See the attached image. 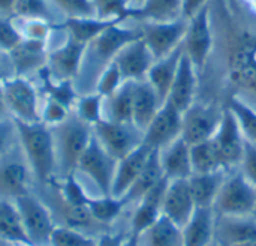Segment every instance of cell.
<instances>
[{
	"label": "cell",
	"mask_w": 256,
	"mask_h": 246,
	"mask_svg": "<svg viewBox=\"0 0 256 246\" xmlns=\"http://www.w3.org/2000/svg\"><path fill=\"white\" fill-rule=\"evenodd\" d=\"M3 78H4V75L2 74V69H0V80H3Z\"/></svg>",
	"instance_id": "94428289"
},
{
	"label": "cell",
	"mask_w": 256,
	"mask_h": 246,
	"mask_svg": "<svg viewBox=\"0 0 256 246\" xmlns=\"http://www.w3.org/2000/svg\"><path fill=\"white\" fill-rule=\"evenodd\" d=\"M16 0H0V17L12 18L14 17V6Z\"/></svg>",
	"instance_id": "816d5d0a"
},
{
	"label": "cell",
	"mask_w": 256,
	"mask_h": 246,
	"mask_svg": "<svg viewBox=\"0 0 256 246\" xmlns=\"http://www.w3.org/2000/svg\"><path fill=\"white\" fill-rule=\"evenodd\" d=\"M6 107L14 120L22 123L40 122V101L36 86L27 77L9 75L2 80Z\"/></svg>",
	"instance_id": "52a82bcc"
},
{
	"label": "cell",
	"mask_w": 256,
	"mask_h": 246,
	"mask_svg": "<svg viewBox=\"0 0 256 246\" xmlns=\"http://www.w3.org/2000/svg\"><path fill=\"white\" fill-rule=\"evenodd\" d=\"M210 246H226V245H224V243H220V242H218V240H214L213 243Z\"/></svg>",
	"instance_id": "680465c9"
},
{
	"label": "cell",
	"mask_w": 256,
	"mask_h": 246,
	"mask_svg": "<svg viewBox=\"0 0 256 246\" xmlns=\"http://www.w3.org/2000/svg\"><path fill=\"white\" fill-rule=\"evenodd\" d=\"M6 119H12V117H10L9 110L6 107L4 93H3V87H2V80H0V120H6Z\"/></svg>",
	"instance_id": "f5cc1de1"
},
{
	"label": "cell",
	"mask_w": 256,
	"mask_h": 246,
	"mask_svg": "<svg viewBox=\"0 0 256 246\" xmlns=\"http://www.w3.org/2000/svg\"><path fill=\"white\" fill-rule=\"evenodd\" d=\"M15 204L30 245L50 246L51 233L57 224L44 200L32 191L16 198Z\"/></svg>",
	"instance_id": "9c48e42d"
},
{
	"label": "cell",
	"mask_w": 256,
	"mask_h": 246,
	"mask_svg": "<svg viewBox=\"0 0 256 246\" xmlns=\"http://www.w3.org/2000/svg\"><path fill=\"white\" fill-rule=\"evenodd\" d=\"M114 63L120 69L124 81H140L147 78V74L154 63V57L146 42L140 38L124 45L116 56Z\"/></svg>",
	"instance_id": "ac0fdd59"
},
{
	"label": "cell",
	"mask_w": 256,
	"mask_h": 246,
	"mask_svg": "<svg viewBox=\"0 0 256 246\" xmlns=\"http://www.w3.org/2000/svg\"><path fill=\"white\" fill-rule=\"evenodd\" d=\"M0 246H15L14 243H10V242H8V240H4L3 237H0Z\"/></svg>",
	"instance_id": "9f6ffc18"
},
{
	"label": "cell",
	"mask_w": 256,
	"mask_h": 246,
	"mask_svg": "<svg viewBox=\"0 0 256 246\" xmlns=\"http://www.w3.org/2000/svg\"><path fill=\"white\" fill-rule=\"evenodd\" d=\"M116 168L117 159H114L93 135L80 159L75 174H82L88 182H92L99 191V195H111Z\"/></svg>",
	"instance_id": "8fae6325"
},
{
	"label": "cell",
	"mask_w": 256,
	"mask_h": 246,
	"mask_svg": "<svg viewBox=\"0 0 256 246\" xmlns=\"http://www.w3.org/2000/svg\"><path fill=\"white\" fill-rule=\"evenodd\" d=\"M188 23L189 21L183 17L165 23H140L138 27L141 30V39L152 51L154 60L171 54L183 44Z\"/></svg>",
	"instance_id": "5bb4252c"
},
{
	"label": "cell",
	"mask_w": 256,
	"mask_h": 246,
	"mask_svg": "<svg viewBox=\"0 0 256 246\" xmlns=\"http://www.w3.org/2000/svg\"><path fill=\"white\" fill-rule=\"evenodd\" d=\"M12 18H40L51 21L46 0H16Z\"/></svg>",
	"instance_id": "7bdbcfd3"
},
{
	"label": "cell",
	"mask_w": 256,
	"mask_h": 246,
	"mask_svg": "<svg viewBox=\"0 0 256 246\" xmlns=\"http://www.w3.org/2000/svg\"><path fill=\"white\" fill-rule=\"evenodd\" d=\"M226 171L192 174L188 182L196 207H213L219 191L226 179Z\"/></svg>",
	"instance_id": "4dcf8cb0"
},
{
	"label": "cell",
	"mask_w": 256,
	"mask_h": 246,
	"mask_svg": "<svg viewBox=\"0 0 256 246\" xmlns=\"http://www.w3.org/2000/svg\"><path fill=\"white\" fill-rule=\"evenodd\" d=\"M162 102L147 80L132 81V123L142 132L158 114Z\"/></svg>",
	"instance_id": "603a6c76"
},
{
	"label": "cell",
	"mask_w": 256,
	"mask_h": 246,
	"mask_svg": "<svg viewBox=\"0 0 256 246\" xmlns=\"http://www.w3.org/2000/svg\"><path fill=\"white\" fill-rule=\"evenodd\" d=\"M96 14L100 18H123L128 20L126 0H93Z\"/></svg>",
	"instance_id": "bcb514c9"
},
{
	"label": "cell",
	"mask_w": 256,
	"mask_h": 246,
	"mask_svg": "<svg viewBox=\"0 0 256 246\" xmlns=\"http://www.w3.org/2000/svg\"><path fill=\"white\" fill-rule=\"evenodd\" d=\"M86 45L66 36V41L48 51L45 71L56 81H75L82 65Z\"/></svg>",
	"instance_id": "9a60e30c"
},
{
	"label": "cell",
	"mask_w": 256,
	"mask_h": 246,
	"mask_svg": "<svg viewBox=\"0 0 256 246\" xmlns=\"http://www.w3.org/2000/svg\"><path fill=\"white\" fill-rule=\"evenodd\" d=\"M182 56H183V45H180L171 54L154 60L153 66L150 68V71L147 74L146 80L154 89V92L159 96L162 104L168 99V95H170L171 86L174 83Z\"/></svg>",
	"instance_id": "4316f807"
},
{
	"label": "cell",
	"mask_w": 256,
	"mask_h": 246,
	"mask_svg": "<svg viewBox=\"0 0 256 246\" xmlns=\"http://www.w3.org/2000/svg\"><path fill=\"white\" fill-rule=\"evenodd\" d=\"M122 246H138V242H136V236L129 233V236L124 239V242L122 243Z\"/></svg>",
	"instance_id": "db71d44e"
},
{
	"label": "cell",
	"mask_w": 256,
	"mask_h": 246,
	"mask_svg": "<svg viewBox=\"0 0 256 246\" xmlns=\"http://www.w3.org/2000/svg\"><path fill=\"white\" fill-rule=\"evenodd\" d=\"M56 150V180L76 173L80 159L93 137V128L74 113L60 125L51 128Z\"/></svg>",
	"instance_id": "277c9868"
},
{
	"label": "cell",
	"mask_w": 256,
	"mask_h": 246,
	"mask_svg": "<svg viewBox=\"0 0 256 246\" xmlns=\"http://www.w3.org/2000/svg\"><path fill=\"white\" fill-rule=\"evenodd\" d=\"M183 113H180L172 104L165 101L158 114L144 132V144L153 150H160L174 140L182 137Z\"/></svg>",
	"instance_id": "2e32d148"
},
{
	"label": "cell",
	"mask_w": 256,
	"mask_h": 246,
	"mask_svg": "<svg viewBox=\"0 0 256 246\" xmlns=\"http://www.w3.org/2000/svg\"><path fill=\"white\" fill-rule=\"evenodd\" d=\"M66 18L98 17L93 0H52Z\"/></svg>",
	"instance_id": "ee69618b"
},
{
	"label": "cell",
	"mask_w": 256,
	"mask_h": 246,
	"mask_svg": "<svg viewBox=\"0 0 256 246\" xmlns=\"http://www.w3.org/2000/svg\"><path fill=\"white\" fill-rule=\"evenodd\" d=\"M138 246H184L183 231L164 215L136 236Z\"/></svg>",
	"instance_id": "1f68e13d"
},
{
	"label": "cell",
	"mask_w": 256,
	"mask_h": 246,
	"mask_svg": "<svg viewBox=\"0 0 256 246\" xmlns=\"http://www.w3.org/2000/svg\"><path fill=\"white\" fill-rule=\"evenodd\" d=\"M208 3H210V0H183L182 17L186 18V20H190L195 14H198Z\"/></svg>",
	"instance_id": "f907efd6"
},
{
	"label": "cell",
	"mask_w": 256,
	"mask_h": 246,
	"mask_svg": "<svg viewBox=\"0 0 256 246\" xmlns=\"http://www.w3.org/2000/svg\"><path fill=\"white\" fill-rule=\"evenodd\" d=\"M224 107H226L237 119L240 129L248 141H252L256 144V110L249 105L246 101L237 98V96H230L225 99Z\"/></svg>",
	"instance_id": "8d00e7d4"
},
{
	"label": "cell",
	"mask_w": 256,
	"mask_h": 246,
	"mask_svg": "<svg viewBox=\"0 0 256 246\" xmlns=\"http://www.w3.org/2000/svg\"><path fill=\"white\" fill-rule=\"evenodd\" d=\"M224 108L225 107L216 101L196 99L183 113L182 138L189 146L212 140L220 125Z\"/></svg>",
	"instance_id": "ba28073f"
},
{
	"label": "cell",
	"mask_w": 256,
	"mask_h": 246,
	"mask_svg": "<svg viewBox=\"0 0 256 246\" xmlns=\"http://www.w3.org/2000/svg\"><path fill=\"white\" fill-rule=\"evenodd\" d=\"M188 30L183 39V51L201 75L214 50V32L210 14V3L188 20Z\"/></svg>",
	"instance_id": "8992f818"
},
{
	"label": "cell",
	"mask_w": 256,
	"mask_h": 246,
	"mask_svg": "<svg viewBox=\"0 0 256 246\" xmlns=\"http://www.w3.org/2000/svg\"><path fill=\"white\" fill-rule=\"evenodd\" d=\"M236 246H256V242H246V243H240V245Z\"/></svg>",
	"instance_id": "6f0895ef"
},
{
	"label": "cell",
	"mask_w": 256,
	"mask_h": 246,
	"mask_svg": "<svg viewBox=\"0 0 256 246\" xmlns=\"http://www.w3.org/2000/svg\"><path fill=\"white\" fill-rule=\"evenodd\" d=\"M15 246H34V245H30V243H20V245H15Z\"/></svg>",
	"instance_id": "91938a15"
},
{
	"label": "cell",
	"mask_w": 256,
	"mask_h": 246,
	"mask_svg": "<svg viewBox=\"0 0 256 246\" xmlns=\"http://www.w3.org/2000/svg\"><path fill=\"white\" fill-rule=\"evenodd\" d=\"M123 83H124V78L120 69L117 68V65L112 62L99 74L96 84H94V92L106 99L111 95H114Z\"/></svg>",
	"instance_id": "60d3db41"
},
{
	"label": "cell",
	"mask_w": 256,
	"mask_h": 246,
	"mask_svg": "<svg viewBox=\"0 0 256 246\" xmlns=\"http://www.w3.org/2000/svg\"><path fill=\"white\" fill-rule=\"evenodd\" d=\"M93 135L98 143L117 161L144 143V132L134 123H118L105 119L93 126Z\"/></svg>",
	"instance_id": "7c38bea8"
},
{
	"label": "cell",
	"mask_w": 256,
	"mask_h": 246,
	"mask_svg": "<svg viewBox=\"0 0 256 246\" xmlns=\"http://www.w3.org/2000/svg\"><path fill=\"white\" fill-rule=\"evenodd\" d=\"M14 122L18 132L20 147L34 179V188H42L51 180H56V150L51 128L42 122Z\"/></svg>",
	"instance_id": "3957f363"
},
{
	"label": "cell",
	"mask_w": 256,
	"mask_h": 246,
	"mask_svg": "<svg viewBox=\"0 0 256 246\" xmlns=\"http://www.w3.org/2000/svg\"><path fill=\"white\" fill-rule=\"evenodd\" d=\"M123 18H100V17H86V18H64L56 29H64L66 35L80 44H90L94 38L104 33L114 24L124 23Z\"/></svg>",
	"instance_id": "83f0119b"
},
{
	"label": "cell",
	"mask_w": 256,
	"mask_h": 246,
	"mask_svg": "<svg viewBox=\"0 0 256 246\" xmlns=\"http://www.w3.org/2000/svg\"><path fill=\"white\" fill-rule=\"evenodd\" d=\"M0 237L14 245L30 243L15 201L3 198H0Z\"/></svg>",
	"instance_id": "836d02e7"
},
{
	"label": "cell",
	"mask_w": 256,
	"mask_h": 246,
	"mask_svg": "<svg viewBox=\"0 0 256 246\" xmlns=\"http://www.w3.org/2000/svg\"><path fill=\"white\" fill-rule=\"evenodd\" d=\"M18 143V132L15 122L12 119L0 120V156L16 147Z\"/></svg>",
	"instance_id": "c3c4849f"
},
{
	"label": "cell",
	"mask_w": 256,
	"mask_h": 246,
	"mask_svg": "<svg viewBox=\"0 0 256 246\" xmlns=\"http://www.w3.org/2000/svg\"><path fill=\"white\" fill-rule=\"evenodd\" d=\"M254 216H255V218H256V209H255V213H254Z\"/></svg>",
	"instance_id": "6125c7cd"
},
{
	"label": "cell",
	"mask_w": 256,
	"mask_h": 246,
	"mask_svg": "<svg viewBox=\"0 0 256 246\" xmlns=\"http://www.w3.org/2000/svg\"><path fill=\"white\" fill-rule=\"evenodd\" d=\"M195 209L196 206L188 179L168 180V186L162 203V215L177 227L183 228L194 215Z\"/></svg>",
	"instance_id": "e0dca14e"
},
{
	"label": "cell",
	"mask_w": 256,
	"mask_h": 246,
	"mask_svg": "<svg viewBox=\"0 0 256 246\" xmlns=\"http://www.w3.org/2000/svg\"><path fill=\"white\" fill-rule=\"evenodd\" d=\"M159 161L168 180H183L192 176L190 146L182 137L159 150Z\"/></svg>",
	"instance_id": "cb8c5ba5"
},
{
	"label": "cell",
	"mask_w": 256,
	"mask_h": 246,
	"mask_svg": "<svg viewBox=\"0 0 256 246\" xmlns=\"http://www.w3.org/2000/svg\"><path fill=\"white\" fill-rule=\"evenodd\" d=\"M184 246H210L216 234V213L213 207H196L182 228Z\"/></svg>",
	"instance_id": "484cf974"
},
{
	"label": "cell",
	"mask_w": 256,
	"mask_h": 246,
	"mask_svg": "<svg viewBox=\"0 0 256 246\" xmlns=\"http://www.w3.org/2000/svg\"><path fill=\"white\" fill-rule=\"evenodd\" d=\"M14 23L22 39L48 42L51 32L56 26L48 20L40 18H14Z\"/></svg>",
	"instance_id": "f35d334b"
},
{
	"label": "cell",
	"mask_w": 256,
	"mask_h": 246,
	"mask_svg": "<svg viewBox=\"0 0 256 246\" xmlns=\"http://www.w3.org/2000/svg\"><path fill=\"white\" fill-rule=\"evenodd\" d=\"M198 86H200V75L189 60V57L184 54L180 59V65L174 78V83L171 86L168 102L172 104L180 113H184L195 101L198 95Z\"/></svg>",
	"instance_id": "ffe728a7"
},
{
	"label": "cell",
	"mask_w": 256,
	"mask_h": 246,
	"mask_svg": "<svg viewBox=\"0 0 256 246\" xmlns=\"http://www.w3.org/2000/svg\"><path fill=\"white\" fill-rule=\"evenodd\" d=\"M104 101L105 98H102L96 92L80 95L75 101L72 113L93 128L98 122L104 119Z\"/></svg>",
	"instance_id": "74e56055"
},
{
	"label": "cell",
	"mask_w": 256,
	"mask_h": 246,
	"mask_svg": "<svg viewBox=\"0 0 256 246\" xmlns=\"http://www.w3.org/2000/svg\"><path fill=\"white\" fill-rule=\"evenodd\" d=\"M34 191V179L20 147L0 156V198L15 201Z\"/></svg>",
	"instance_id": "30bf717a"
},
{
	"label": "cell",
	"mask_w": 256,
	"mask_h": 246,
	"mask_svg": "<svg viewBox=\"0 0 256 246\" xmlns=\"http://www.w3.org/2000/svg\"><path fill=\"white\" fill-rule=\"evenodd\" d=\"M238 170L243 173V176L256 186V144L252 141L244 143V152H243V158L240 162Z\"/></svg>",
	"instance_id": "7dc6e473"
},
{
	"label": "cell",
	"mask_w": 256,
	"mask_h": 246,
	"mask_svg": "<svg viewBox=\"0 0 256 246\" xmlns=\"http://www.w3.org/2000/svg\"><path fill=\"white\" fill-rule=\"evenodd\" d=\"M214 41H220L230 96L256 110V15L240 0H210Z\"/></svg>",
	"instance_id": "6da1fadb"
},
{
	"label": "cell",
	"mask_w": 256,
	"mask_h": 246,
	"mask_svg": "<svg viewBox=\"0 0 256 246\" xmlns=\"http://www.w3.org/2000/svg\"><path fill=\"white\" fill-rule=\"evenodd\" d=\"M140 38H141L140 27H124L123 23H118L111 26L98 38H94L90 44H87L84 50L81 71L76 80L74 81L76 83L78 80L86 78V86L82 87L84 92L81 95L94 92V84L99 74L110 63L114 62L116 56L124 45Z\"/></svg>",
	"instance_id": "7a4b0ae2"
},
{
	"label": "cell",
	"mask_w": 256,
	"mask_h": 246,
	"mask_svg": "<svg viewBox=\"0 0 256 246\" xmlns=\"http://www.w3.org/2000/svg\"><path fill=\"white\" fill-rule=\"evenodd\" d=\"M70 114H72V110H69L62 102L46 98V96L40 105V122L46 125L48 128H54L63 123Z\"/></svg>",
	"instance_id": "b9f144b4"
},
{
	"label": "cell",
	"mask_w": 256,
	"mask_h": 246,
	"mask_svg": "<svg viewBox=\"0 0 256 246\" xmlns=\"http://www.w3.org/2000/svg\"><path fill=\"white\" fill-rule=\"evenodd\" d=\"M87 207L92 216L104 227L111 228L112 224L122 216L128 207L123 198H116L112 195H98L90 197Z\"/></svg>",
	"instance_id": "e575fe53"
},
{
	"label": "cell",
	"mask_w": 256,
	"mask_h": 246,
	"mask_svg": "<svg viewBox=\"0 0 256 246\" xmlns=\"http://www.w3.org/2000/svg\"><path fill=\"white\" fill-rule=\"evenodd\" d=\"M48 51L46 42L21 39L8 53L14 75L28 77L33 72H40L46 66Z\"/></svg>",
	"instance_id": "d6986e66"
},
{
	"label": "cell",
	"mask_w": 256,
	"mask_h": 246,
	"mask_svg": "<svg viewBox=\"0 0 256 246\" xmlns=\"http://www.w3.org/2000/svg\"><path fill=\"white\" fill-rule=\"evenodd\" d=\"M146 0H126V5H128V9H136L140 8Z\"/></svg>",
	"instance_id": "11a10c76"
},
{
	"label": "cell",
	"mask_w": 256,
	"mask_h": 246,
	"mask_svg": "<svg viewBox=\"0 0 256 246\" xmlns=\"http://www.w3.org/2000/svg\"><path fill=\"white\" fill-rule=\"evenodd\" d=\"M153 149H150L147 144H141L135 150H132L129 155L117 161V168L112 180V188H111V195L116 198H123L126 192L130 189L140 173L142 171L150 153Z\"/></svg>",
	"instance_id": "7402d4cb"
},
{
	"label": "cell",
	"mask_w": 256,
	"mask_h": 246,
	"mask_svg": "<svg viewBox=\"0 0 256 246\" xmlns=\"http://www.w3.org/2000/svg\"><path fill=\"white\" fill-rule=\"evenodd\" d=\"M183 0H146L136 9H128V20L138 23H165L182 18Z\"/></svg>",
	"instance_id": "f1b7e54d"
},
{
	"label": "cell",
	"mask_w": 256,
	"mask_h": 246,
	"mask_svg": "<svg viewBox=\"0 0 256 246\" xmlns=\"http://www.w3.org/2000/svg\"><path fill=\"white\" fill-rule=\"evenodd\" d=\"M21 35L14 23V18L0 17V51L9 53L21 41Z\"/></svg>",
	"instance_id": "f6af8a7d"
},
{
	"label": "cell",
	"mask_w": 256,
	"mask_h": 246,
	"mask_svg": "<svg viewBox=\"0 0 256 246\" xmlns=\"http://www.w3.org/2000/svg\"><path fill=\"white\" fill-rule=\"evenodd\" d=\"M129 230L126 231H108L104 233L98 237V245L96 246H122L124 239L129 236Z\"/></svg>",
	"instance_id": "681fc988"
},
{
	"label": "cell",
	"mask_w": 256,
	"mask_h": 246,
	"mask_svg": "<svg viewBox=\"0 0 256 246\" xmlns=\"http://www.w3.org/2000/svg\"><path fill=\"white\" fill-rule=\"evenodd\" d=\"M104 119L132 123V81H124L114 95L104 101Z\"/></svg>",
	"instance_id": "d6a6232c"
},
{
	"label": "cell",
	"mask_w": 256,
	"mask_h": 246,
	"mask_svg": "<svg viewBox=\"0 0 256 246\" xmlns=\"http://www.w3.org/2000/svg\"><path fill=\"white\" fill-rule=\"evenodd\" d=\"M164 179H165V176H164L162 165L159 161V150H153L150 153L142 171L140 173V176L136 177V180L134 182L130 189L123 197L126 206L136 204L147 192H150Z\"/></svg>",
	"instance_id": "f546056e"
},
{
	"label": "cell",
	"mask_w": 256,
	"mask_h": 246,
	"mask_svg": "<svg viewBox=\"0 0 256 246\" xmlns=\"http://www.w3.org/2000/svg\"><path fill=\"white\" fill-rule=\"evenodd\" d=\"M256 209V186L237 168L226 179L213 204L216 216H254Z\"/></svg>",
	"instance_id": "5b68a950"
},
{
	"label": "cell",
	"mask_w": 256,
	"mask_h": 246,
	"mask_svg": "<svg viewBox=\"0 0 256 246\" xmlns=\"http://www.w3.org/2000/svg\"><path fill=\"white\" fill-rule=\"evenodd\" d=\"M190 162H192V174L224 171L212 140L190 146Z\"/></svg>",
	"instance_id": "d590c367"
},
{
	"label": "cell",
	"mask_w": 256,
	"mask_h": 246,
	"mask_svg": "<svg viewBox=\"0 0 256 246\" xmlns=\"http://www.w3.org/2000/svg\"><path fill=\"white\" fill-rule=\"evenodd\" d=\"M214 240L226 246L256 242L255 216H216Z\"/></svg>",
	"instance_id": "d4e9b609"
},
{
	"label": "cell",
	"mask_w": 256,
	"mask_h": 246,
	"mask_svg": "<svg viewBox=\"0 0 256 246\" xmlns=\"http://www.w3.org/2000/svg\"><path fill=\"white\" fill-rule=\"evenodd\" d=\"M166 186H168V179L165 177L150 192H147L136 204H134V212L129 222V231L132 234L138 236L162 216V203H164Z\"/></svg>",
	"instance_id": "44dd1931"
},
{
	"label": "cell",
	"mask_w": 256,
	"mask_h": 246,
	"mask_svg": "<svg viewBox=\"0 0 256 246\" xmlns=\"http://www.w3.org/2000/svg\"><path fill=\"white\" fill-rule=\"evenodd\" d=\"M98 237L64 225H56L51 233L50 246H96Z\"/></svg>",
	"instance_id": "ab89813d"
},
{
	"label": "cell",
	"mask_w": 256,
	"mask_h": 246,
	"mask_svg": "<svg viewBox=\"0 0 256 246\" xmlns=\"http://www.w3.org/2000/svg\"><path fill=\"white\" fill-rule=\"evenodd\" d=\"M213 146L218 152L222 170L230 173L240 167L246 138L240 129L236 116L225 107L220 125L212 138Z\"/></svg>",
	"instance_id": "4fadbf2b"
}]
</instances>
